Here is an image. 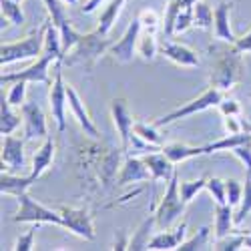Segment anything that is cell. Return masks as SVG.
I'll use <instances>...</instances> for the list:
<instances>
[{
    "label": "cell",
    "instance_id": "9c48e42d",
    "mask_svg": "<svg viewBox=\"0 0 251 251\" xmlns=\"http://www.w3.org/2000/svg\"><path fill=\"white\" fill-rule=\"evenodd\" d=\"M62 62H56V73H54V80L50 82V95H49V102H50V113L52 119L56 123L58 133H65L67 129V107H69V97H67V82L62 78V71H60Z\"/></svg>",
    "mask_w": 251,
    "mask_h": 251
},
{
    "label": "cell",
    "instance_id": "d590c367",
    "mask_svg": "<svg viewBox=\"0 0 251 251\" xmlns=\"http://www.w3.org/2000/svg\"><path fill=\"white\" fill-rule=\"evenodd\" d=\"M157 50H159V45L155 40V34H143L141 32L139 45H137V52L141 54V58L143 60H153L157 56Z\"/></svg>",
    "mask_w": 251,
    "mask_h": 251
},
{
    "label": "cell",
    "instance_id": "f6af8a7d",
    "mask_svg": "<svg viewBox=\"0 0 251 251\" xmlns=\"http://www.w3.org/2000/svg\"><path fill=\"white\" fill-rule=\"evenodd\" d=\"M229 153H233L245 165V171H251V141H247L243 145H237V147H233Z\"/></svg>",
    "mask_w": 251,
    "mask_h": 251
},
{
    "label": "cell",
    "instance_id": "60d3db41",
    "mask_svg": "<svg viewBox=\"0 0 251 251\" xmlns=\"http://www.w3.org/2000/svg\"><path fill=\"white\" fill-rule=\"evenodd\" d=\"M193 8L195 6H183L177 14V20H175V34H183L187 32L191 26H193Z\"/></svg>",
    "mask_w": 251,
    "mask_h": 251
},
{
    "label": "cell",
    "instance_id": "681fc988",
    "mask_svg": "<svg viewBox=\"0 0 251 251\" xmlns=\"http://www.w3.org/2000/svg\"><path fill=\"white\" fill-rule=\"evenodd\" d=\"M102 2H104V0H87V4L82 6L80 10L85 12V14H91V12H95V10H97V8H99Z\"/></svg>",
    "mask_w": 251,
    "mask_h": 251
},
{
    "label": "cell",
    "instance_id": "52a82bcc",
    "mask_svg": "<svg viewBox=\"0 0 251 251\" xmlns=\"http://www.w3.org/2000/svg\"><path fill=\"white\" fill-rule=\"evenodd\" d=\"M16 199H18V211L12 217L14 223H50V225L62 227V217L58 213V209L52 211V209L40 205L36 199L28 195V191L20 193Z\"/></svg>",
    "mask_w": 251,
    "mask_h": 251
},
{
    "label": "cell",
    "instance_id": "f1b7e54d",
    "mask_svg": "<svg viewBox=\"0 0 251 251\" xmlns=\"http://www.w3.org/2000/svg\"><path fill=\"white\" fill-rule=\"evenodd\" d=\"M193 26L201 30H211L215 26V10H211L207 2L197 0V4L193 8Z\"/></svg>",
    "mask_w": 251,
    "mask_h": 251
},
{
    "label": "cell",
    "instance_id": "c3c4849f",
    "mask_svg": "<svg viewBox=\"0 0 251 251\" xmlns=\"http://www.w3.org/2000/svg\"><path fill=\"white\" fill-rule=\"evenodd\" d=\"M129 239L131 237H127V231H117V237H115V245H113V249L115 251H123V249H129Z\"/></svg>",
    "mask_w": 251,
    "mask_h": 251
},
{
    "label": "cell",
    "instance_id": "484cf974",
    "mask_svg": "<svg viewBox=\"0 0 251 251\" xmlns=\"http://www.w3.org/2000/svg\"><path fill=\"white\" fill-rule=\"evenodd\" d=\"M161 151L169 157L175 165L177 163H183L191 157H199V155H205V149L203 147H189V145H183V143H167L161 147Z\"/></svg>",
    "mask_w": 251,
    "mask_h": 251
},
{
    "label": "cell",
    "instance_id": "30bf717a",
    "mask_svg": "<svg viewBox=\"0 0 251 251\" xmlns=\"http://www.w3.org/2000/svg\"><path fill=\"white\" fill-rule=\"evenodd\" d=\"M47 10H49V16L52 20V25L60 30V38H62V50L65 54L78 43V38L82 36L80 32H76L71 25V20L67 16V10L62 6V0H43Z\"/></svg>",
    "mask_w": 251,
    "mask_h": 251
},
{
    "label": "cell",
    "instance_id": "bcb514c9",
    "mask_svg": "<svg viewBox=\"0 0 251 251\" xmlns=\"http://www.w3.org/2000/svg\"><path fill=\"white\" fill-rule=\"evenodd\" d=\"M219 111L223 117H229V115H241V104L239 100L235 99H223L219 102Z\"/></svg>",
    "mask_w": 251,
    "mask_h": 251
},
{
    "label": "cell",
    "instance_id": "db71d44e",
    "mask_svg": "<svg viewBox=\"0 0 251 251\" xmlns=\"http://www.w3.org/2000/svg\"><path fill=\"white\" fill-rule=\"evenodd\" d=\"M249 97H251V93H249Z\"/></svg>",
    "mask_w": 251,
    "mask_h": 251
},
{
    "label": "cell",
    "instance_id": "603a6c76",
    "mask_svg": "<svg viewBox=\"0 0 251 251\" xmlns=\"http://www.w3.org/2000/svg\"><path fill=\"white\" fill-rule=\"evenodd\" d=\"M233 227H235V213H233V207L231 205H221L217 203L215 207V241L223 239L227 235L233 233Z\"/></svg>",
    "mask_w": 251,
    "mask_h": 251
},
{
    "label": "cell",
    "instance_id": "ee69618b",
    "mask_svg": "<svg viewBox=\"0 0 251 251\" xmlns=\"http://www.w3.org/2000/svg\"><path fill=\"white\" fill-rule=\"evenodd\" d=\"M217 251H237V249H243V235H231V237H223V239H217L215 241V247Z\"/></svg>",
    "mask_w": 251,
    "mask_h": 251
},
{
    "label": "cell",
    "instance_id": "f5cc1de1",
    "mask_svg": "<svg viewBox=\"0 0 251 251\" xmlns=\"http://www.w3.org/2000/svg\"><path fill=\"white\" fill-rule=\"evenodd\" d=\"M16 2H23V0H16Z\"/></svg>",
    "mask_w": 251,
    "mask_h": 251
},
{
    "label": "cell",
    "instance_id": "277c9868",
    "mask_svg": "<svg viewBox=\"0 0 251 251\" xmlns=\"http://www.w3.org/2000/svg\"><path fill=\"white\" fill-rule=\"evenodd\" d=\"M187 203L183 201L181 197V191H179V175L175 171V175L169 179V187L167 191L163 193L159 205L155 207V219H157V225L161 229H169L177 223V219L183 215Z\"/></svg>",
    "mask_w": 251,
    "mask_h": 251
},
{
    "label": "cell",
    "instance_id": "44dd1931",
    "mask_svg": "<svg viewBox=\"0 0 251 251\" xmlns=\"http://www.w3.org/2000/svg\"><path fill=\"white\" fill-rule=\"evenodd\" d=\"M229 12H231V2H221L215 8V38L223 40V43L235 45L237 36L231 30V20H229Z\"/></svg>",
    "mask_w": 251,
    "mask_h": 251
},
{
    "label": "cell",
    "instance_id": "7402d4cb",
    "mask_svg": "<svg viewBox=\"0 0 251 251\" xmlns=\"http://www.w3.org/2000/svg\"><path fill=\"white\" fill-rule=\"evenodd\" d=\"M34 183H36V179H34L32 175L18 177V175L4 173V171H2V177H0V193H2V195H14V197H18L20 193L28 191Z\"/></svg>",
    "mask_w": 251,
    "mask_h": 251
},
{
    "label": "cell",
    "instance_id": "ab89813d",
    "mask_svg": "<svg viewBox=\"0 0 251 251\" xmlns=\"http://www.w3.org/2000/svg\"><path fill=\"white\" fill-rule=\"evenodd\" d=\"M223 127H225L227 135H237V133L251 131V125L245 123V121L241 119V115H229V117H223Z\"/></svg>",
    "mask_w": 251,
    "mask_h": 251
},
{
    "label": "cell",
    "instance_id": "7bdbcfd3",
    "mask_svg": "<svg viewBox=\"0 0 251 251\" xmlns=\"http://www.w3.org/2000/svg\"><path fill=\"white\" fill-rule=\"evenodd\" d=\"M38 225H40V223H32V227L28 229V231L16 239V243H14V251H30V249H34V235H36Z\"/></svg>",
    "mask_w": 251,
    "mask_h": 251
},
{
    "label": "cell",
    "instance_id": "d6986e66",
    "mask_svg": "<svg viewBox=\"0 0 251 251\" xmlns=\"http://www.w3.org/2000/svg\"><path fill=\"white\" fill-rule=\"evenodd\" d=\"M143 161L147 163L149 171H151V181H169L175 175V163L167 157L163 151L161 153H145Z\"/></svg>",
    "mask_w": 251,
    "mask_h": 251
},
{
    "label": "cell",
    "instance_id": "6da1fadb",
    "mask_svg": "<svg viewBox=\"0 0 251 251\" xmlns=\"http://www.w3.org/2000/svg\"><path fill=\"white\" fill-rule=\"evenodd\" d=\"M65 50H62V38H60V30L52 25V20H49L47 26V38H45V50L36 58L34 65H30L28 69L20 71V73H6L0 76V82L2 85H10V82H45V85L50 87V76H49V67L50 62H65Z\"/></svg>",
    "mask_w": 251,
    "mask_h": 251
},
{
    "label": "cell",
    "instance_id": "8992f818",
    "mask_svg": "<svg viewBox=\"0 0 251 251\" xmlns=\"http://www.w3.org/2000/svg\"><path fill=\"white\" fill-rule=\"evenodd\" d=\"M223 91L215 89V87H209L205 93H201L197 99L189 100V102H185L183 107L171 111L169 115H163L161 119H157L153 125L155 127H167V125H171L175 121H181L185 117H191L195 113H201V111H207V109H211V107H219V102L223 100Z\"/></svg>",
    "mask_w": 251,
    "mask_h": 251
},
{
    "label": "cell",
    "instance_id": "4316f807",
    "mask_svg": "<svg viewBox=\"0 0 251 251\" xmlns=\"http://www.w3.org/2000/svg\"><path fill=\"white\" fill-rule=\"evenodd\" d=\"M125 2H127V0H111L109 6L100 12L99 26L95 28L99 34H109V32H111V28L115 26V23H117V16L121 14V10H123Z\"/></svg>",
    "mask_w": 251,
    "mask_h": 251
},
{
    "label": "cell",
    "instance_id": "4dcf8cb0",
    "mask_svg": "<svg viewBox=\"0 0 251 251\" xmlns=\"http://www.w3.org/2000/svg\"><path fill=\"white\" fill-rule=\"evenodd\" d=\"M251 213V171H245V185H243V199L235 211V225H241L245 217Z\"/></svg>",
    "mask_w": 251,
    "mask_h": 251
},
{
    "label": "cell",
    "instance_id": "8fae6325",
    "mask_svg": "<svg viewBox=\"0 0 251 251\" xmlns=\"http://www.w3.org/2000/svg\"><path fill=\"white\" fill-rule=\"evenodd\" d=\"M23 113V121H25V139L26 141H40L49 137V129H47V117L40 109L38 102H25L20 107Z\"/></svg>",
    "mask_w": 251,
    "mask_h": 251
},
{
    "label": "cell",
    "instance_id": "d4e9b609",
    "mask_svg": "<svg viewBox=\"0 0 251 251\" xmlns=\"http://www.w3.org/2000/svg\"><path fill=\"white\" fill-rule=\"evenodd\" d=\"M121 153H125L123 147H121V149H113L111 153H107V155L100 157L99 177H100L102 185L107 187V189H109V187L113 185V181H115V173H117V167H119V161H121Z\"/></svg>",
    "mask_w": 251,
    "mask_h": 251
},
{
    "label": "cell",
    "instance_id": "cb8c5ba5",
    "mask_svg": "<svg viewBox=\"0 0 251 251\" xmlns=\"http://www.w3.org/2000/svg\"><path fill=\"white\" fill-rule=\"evenodd\" d=\"M157 223L155 219V213L149 215L147 219H145L139 227L137 231L133 233V237L129 239V249L131 251H143V249H149V241L153 239V225Z\"/></svg>",
    "mask_w": 251,
    "mask_h": 251
},
{
    "label": "cell",
    "instance_id": "e0dca14e",
    "mask_svg": "<svg viewBox=\"0 0 251 251\" xmlns=\"http://www.w3.org/2000/svg\"><path fill=\"white\" fill-rule=\"evenodd\" d=\"M151 179V171L147 163L139 157H133V155H127L123 163V169H121V175L117 179V185H129V183H141V181H149Z\"/></svg>",
    "mask_w": 251,
    "mask_h": 251
},
{
    "label": "cell",
    "instance_id": "f35d334b",
    "mask_svg": "<svg viewBox=\"0 0 251 251\" xmlns=\"http://www.w3.org/2000/svg\"><path fill=\"white\" fill-rule=\"evenodd\" d=\"M205 189L209 191V195H211L215 199V203H221L225 205L227 203V191H225V179H219V177H211L207 179V187Z\"/></svg>",
    "mask_w": 251,
    "mask_h": 251
},
{
    "label": "cell",
    "instance_id": "ffe728a7",
    "mask_svg": "<svg viewBox=\"0 0 251 251\" xmlns=\"http://www.w3.org/2000/svg\"><path fill=\"white\" fill-rule=\"evenodd\" d=\"M54 153H56V143L52 137H47L45 143L40 145V149L34 153L32 157V177L38 179L47 169H50L52 163H54Z\"/></svg>",
    "mask_w": 251,
    "mask_h": 251
},
{
    "label": "cell",
    "instance_id": "ba28073f",
    "mask_svg": "<svg viewBox=\"0 0 251 251\" xmlns=\"http://www.w3.org/2000/svg\"><path fill=\"white\" fill-rule=\"evenodd\" d=\"M58 213L62 217V227L73 231L75 235L82 239H95V223L93 215L89 213V209L85 207H69V205H60Z\"/></svg>",
    "mask_w": 251,
    "mask_h": 251
},
{
    "label": "cell",
    "instance_id": "b9f144b4",
    "mask_svg": "<svg viewBox=\"0 0 251 251\" xmlns=\"http://www.w3.org/2000/svg\"><path fill=\"white\" fill-rule=\"evenodd\" d=\"M25 95H26V82L25 80H18L12 82V89L6 97V100L12 104V107H23L25 104Z\"/></svg>",
    "mask_w": 251,
    "mask_h": 251
},
{
    "label": "cell",
    "instance_id": "5b68a950",
    "mask_svg": "<svg viewBox=\"0 0 251 251\" xmlns=\"http://www.w3.org/2000/svg\"><path fill=\"white\" fill-rule=\"evenodd\" d=\"M241 78V52L231 49L229 52H225L211 71L209 76V85L219 89V91H231Z\"/></svg>",
    "mask_w": 251,
    "mask_h": 251
},
{
    "label": "cell",
    "instance_id": "5bb4252c",
    "mask_svg": "<svg viewBox=\"0 0 251 251\" xmlns=\"http://www.w3.org/2000/svg\"><path fill=\"white\" fill-rule=\"evenodd\" d=\"M25 141L26 139H18L12 135H4L2 137V171L8 169L12 173L23 171L25 167Z\"/></svg>",
    "mask_w": 251,
    "mask_h": 251
},
{
    "label": "cell",
    "instance_id": "ac0fdd59",
    "mask_svg": "<svg viewBox=\"0 0 251 251\" xmlns=\"http://www.w3.org/2000/svg\"><path fill=\"white\" fill-rule=\"evenodd\" d=\"M187 235V221H181L175 229H163V233L153 235V239L149 241V249L153 251H171L177 249Z\"/></svg>",
    "mask_w": 251,
    "mask_h": 251
},
{
    "label": "cell",
    "instance_id": "3957f363",
    "mask_svg": "<svg viewBox=\"0 0 251 251\" xmlns=\"http://www.w3.org/2000/svg\"><path fill=\"white\" fill-rule=\"evenodd\" d=\"M47 26H49V20H45L43 26L32 30L28 36L18 40V43L2 45V49H0V65L6 67V65H12V62L36 58L38 54H43L45 38H47Z\"/></svg>",
    "mask_w": 251,
    "mask_h": 251
},
{
    "label": "cell",
    "instance_id": "7dc6e473",
    "mask_svg": "<svg viewBox=\"0 0 251 251\" xmlns=\"http://www.w3.org/2000/svg\"><path fill=\"white\" fill-rule=\"evenodd\" d=\"M233 49H235V50H239L241 54H243V52H251V30H249L247 34H243V36H239V38L235 40Z\"/></svg>",
    "mask_w": 251,
    "mask_h": 251
},
{
    "label": "cell",
    "instance_id": "1f68e13d",
    "mask_svg": "<svg viewBox=\"0 0 251 251\" xmlns=\"http://www.w3.org/2000/svg\"><path fill=\"white\" fill-rule=\"evenodd\" d=\"M0 8H2V16L14 26L25 25L26 18H25L23 8H20V2H16V0H0Z\"/></svg>",
    "mask_w": 251,
    "mask_h": 251
},
{
    "label": "cell",
    "instance_id": "2e32d148",
    "mask_svg": "<svg viewBox=\"0 0 251 251\" xmlns=\"http://www.w3.org/2000/svg\"><path fill=\"white\" fill-rule=\"evenodd\" d=\"M159 52L169 58L171 62L179 67H199V56L195 50H191L189 47L179 45V43H171V40H165L163 45H159Z\"/></svg>",
    "mask_w": 251,
    "mask_h": 251
},
{
    "label": "cell",
    "instance_id": "d6a6232c",
    "mask_svg": "<svg viewBox=\"0 0 251 251\" xmlns=\"http://www.w3.org/2000/svg\"><path fill=\"white\" fill-rule=\"evenodd\" d=\"M205 187H207V177H199V179H195V181H181V183H179V191H181L183 201L189 205V203L197 197V193H201Z\"/></svg>",
    "mask_w": 251,
    "mask_h": 251
},
{
    "label": "cell",
    "instance_id": "9a60e30c",
    "mask_svg": "<svg viewBox=\"0 0 251 251\" xmlns=\"http://www.w3.org/2000/svg\"><path fill=\"white\" fill-rule=\"evenodd\" d=\"M67 97H69V109H71L73 117L76 119V123L80 125V129L85 131V135H89L91 139H99L100 133H99V129H97V125L93 123L89 111L85 109V104H82L78 93H76L71 85H67Z\"/></svg>",
    "mask_w": 251,
    "mask_h": 251
},
{
    "label": "cell",
    "instance_id": "4fadbf2b",
    "mask_svg": "<svg viewBox=\"0 0 251 251\" xmlns=\"http://www.w3.org/2000/svg\"><path fill=\"white\" fill-rule=\"evenodd\" d=\"M139 38H141V25H139V18H135L127 26V30L123 32V36L117 40V43H113L109 52L113 54V58L117 62H131L135 52H137Z\"/></svg>",
    "mask_w": 251,
    "mask_h": 251
},
{
    "label": "cell",
    "instance_id": "83f0119b",
    "mask_svg": "<svg viewBox=\"0 0 251 251\" xmlns=\"http://www.w3.org/2000/svg\"><path fill=\"white\" fill-rule=\"evenodd\" d=\"M251 141V131H245V133H237V135H225L223 139L215 141V143H209L205 145V155H211L215 151H231L233 147H237V145H243Z\"/></svg>",
    "mask_w": 251,
    "mask_h": 251
},
{
    "label": "cell",
    "instance_id": "7c38bea8",
    "mask_svg": "<svg viewBox=\"0 0 251 251\" xmlns=\"http://www.w3.org/2000/svg\"><path fill=\"white\" fill-rule=\"evenodd\" d=\"M111 117H113V123H115V129L119 131V137H121V147H123L125 153H127L129 147H131L135 121H133L131 111L127 107V100H125L123 97L111 100Z\"/></svg>",
    "mask_w": 251,
    "mask_h": 251
},
{
    "label": "cell",
    "instance_id": "836d02e7",
    "mask_svg": "<svg viewBox=\"0 0 251 251\" xmlns=\"http://www.w3.org/2000/svg\"><path fill=\"white\" fill-rule=\"evenodd\" d=\"M133 135H137V137H139V139H143L145 143L155 145V147H163L161 135L157 133V127H155V125H147V123H135V127H133Z\"/></svg>",
    "mask_w": 251,
    "mask_h": 251
},
{
    "label": "cell",
    "instance_id": "816d5d0a",
    "mask_svg": "<svg viewBox=\"0 0 251 251\" xmlns=\"http://www.w3.org/2000/svg\"><path fill=\"white\" fill-rule=\"evenodd\" d=\"M65 4H76V0H62Z\"/></svg>",
    "mask_w": 251,
    "mask_h": 251
},
{
    "label": "cell",
    "instance_id": "8d00e7d4",
    "mask_svg": "<svg viewBox=\"0 0 251 251\" xmlns=\"http://www.w3.org/2000/svg\"><path fill=\"white\" fill-rule=\"evenodd\" d=\"M139 25H141V32L143 34H157L161 23H159V16L155 10H149V8H145L139 12Z\"/></svg>",
    "mask_w": 251,
    "mask_h": 251
},
{
    "label": "cell",
    "instance_id": "f546056e",
    "mask_svg": "<svg viewBox=\"0 0 251 251\" xmlns=\"http://www.w3.org/2000/svg\"><path fill=\"white\" fill-rule=\"evenodd\" d=\"M20 125V115L12 109V104L2 97V119H0V133L4 135H12Z\"/></svg>",
    "mask_w": 251,
    "mask_h": 251
},
{
    "label": "cell",
    "instance_id": "f907efd6",
    "mask_svg": "<svg viewBox=\"0 0 251 251\" xmlns=\"http://www.w3.org/2000/svg\"><path fill=\"white\" fill-rule=\"evenodd\" d=\"M243 247L245 249H251V233H245L243 235Z\"/></svg>",
    "mask_w": 251,
    "mask_h": 251
},
{
    "label": "cell",
    "instance_id": "7a4b0ae2",
    "mask_svg": "<svg viewBox=\"0 0 251 251\" xmlns=\"http://www.w3.org/2000/svg\"><path fill=\"white\" fill-rule=\"evenodd\" d=\"M107 36L109 34H99L97 30L82 34L78 43L67 52L69 56H65V62L69 67H82L91 71L97 65V60L113 47V40Z\"/></svg>",
    "mask_w": 251,
    "mask_h": 251
},
{
    "label": "cell",
    "instance_id": "e575fe53",
    "mask_svg": "<svg viewBox=\"0 0 251 251\" xmlns=\"http://www.w3.org/2000/svg\"><path fill=\"white\" fill-rule=\"evenodd\" d=\"M207 239H209V227H201L191 239H185L177 247V251H201V249H207Z\"/></svg>",
    "mask_w": 251,
    "mask_h": 251
},
{
    "label": "cell",
    "instance_id": "74e56055",
    "mask_svg": "<svg viewBox=\"0 0 251 251\" xmlns=\"http://www.w3.org/2000/svg\"><path fill=\"white\" fill-rule=\"evenodd\" d=\"M225 191H227V205L239 207L243 199V183L237 179H225Z\"/></svg>",
    "mask_w": 251,
    "mask_h": 251
}]
</instances>
